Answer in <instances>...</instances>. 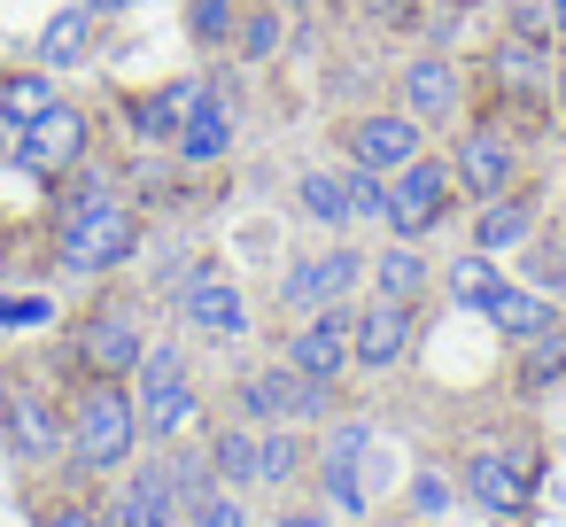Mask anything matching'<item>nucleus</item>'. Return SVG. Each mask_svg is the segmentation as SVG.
I'll return each mask as SVG.
<instances>
[{"label":"nucleus","instance_id":"obj_1","mask_svg":"<svg viewBox=\"0 0 566 527\" xmlns=\"http://www.w3.org/2000/svg\"><path fill=\"white\" fill-rule=\"evenodd\" d=\"M140 442V403H133V380H109V372H86L78 403H71V457L86 473H117Z\"/></svg>","mask_w":566,"mask_h":527},{"label":"nucleus","instance_id":"obj_2","mask_svg":"<svg viewBox=\"0 0 566 527\" xmlns=\"http://www.w3.org/2000/svg\"><path fill=\"white\" fill-rule=\"evenodd\" d=\"M133 241H140V210L94 179L86 202H71V218H63V272H109L133 256Z\"/></svg>","mask_w":566,"mask_h":527},{"label":"nucleus","instance_id":"obj_3","mask_svg":"<svg viewBox=\"0 0 566 527\" xmlns=\"http://www.w3.org/2000/svg\"><path fill=\"white\" fill-rule=\"evenodd\" d=\"M241 419L249 426H272V419H287V426H318V419H334V380H318V372H295L287 357L280 365H264V372H249L241 380Z\"/></svg>","mask_w":566,"mask_h":527},{"label":"nucleus","instance_id":"obj_4","mask_svg":"<svg viewBox=\"0 0 566 527\" xmlns=\"http://www.w3.org/2000/svg\"><path fill=\"white\" fill-rule=\"evenodd\" d=\"M535 473H543V457H535V442H520V434H504V442H481L473 457H465V496L481 504V512H527L535 504Z\"/></svg>","mask_w":566,"mask_h":527},{"label":"nucleus","instance_id":"obj_5","mask_svg":"<svg viewBox=\"0 0 566 527\" xmlns=\"http://www.w3.org/2000/svg\"><path fill=\"white\" fill-rule=\"evenodd\" d=\"M133 403H140V434H156V442H171V434L187 426L195 388H187V349H179V341L140 349V365H133Z\"/></svg>","mask_w":566,"mask_h":527},{"label":"nucleus","instance_id":"obj_6","mask_svg":"<svg viewBox=\"0 0 566 527\" xmlns=\"http://www.w3.org/2000/svg\"><path fill=\"white\" fill-rule=\"evenodd\" d=\"M450 194H458V179H450V164H434V156H411L403 171H388V233L396 241H427L442 218H450Z\"/></svg>","mask_w":566,"mask_h":527},{"label":"nucleus","instance_id":"obj_7","mask_svg":"<svg viewBox=\"0 0 566 527\" xmlns=\"http://www.w3.org/2000/svg\"><path fill=\"white\" fill-rule=\"evenodd\" d=\"M0 411H9V442H17V457L24 465H48V457H63V411H55V396L48 388H32V380H9V396H0Z\"/></svg>","mask_w":566,"mask_h":527},{"label":"nucleus","instance_id":"obj_8","mask_svg":"<svg viewBox=\"0 0 566 527\" xmlns=\"http://www.w3.org/2000/svg\"><path fill=\"white\" fill-rule=\"evenodd\" d=\"M419 148H427V125H419L411 109H380V117H357V125H349V156H357L365 171H380V179L403 171Z\"/></svg>","mask_w":566,"mask_h":527},{"label":"nucleus","instance_id":"obj_9","mask_svg":"<svg viewBox=\"0 0 566 527\" xmlns=\"http://www.w3.org/2000/svg\"><path fill=\"white\" fill-rule=\"evenodd\" d=\"M403 349H411V303L373 295V303L349 318V357H357L365 372H388V365H403Z\"/></svg>","mask_w":566,"mask_h":527},{"label":"nucleus","instance_id":"obj_10","mask_svg":"<svg viewBox=\"0 0 566 527\" xmlns=\"http://www.w3.org/2000/svg\"><path fill=\"white\" fill-rule=\"evenodd\" d=\"M140 326H133V310L125 303H102L86 326H78V357H86V372H109V380H133V365H140Z\"/></svg>","mask_w":566,"mask_h":527},{"label":"nucleus","instance_id":"obj_11","mask_svg":"<svg viewBox=\"0 0 566 527\" xmlns=\"http://www.w3.org/2000/svg\"><path fill=\"white\" fill-rule=\"evenodd\" d=\"M17 156H24L32 171H78V164H86V117H78L71 102H55L48 117H32V125H24Z\"/></svg>","mask_w":566,"mask_h":527},{"label":"nucleus","instance_id":"obj_12","mask_svg":"<svg viewBox=\"0 0 566 527\" xmlns=\"http://www.w3.org/2000/svg\"><path fill=\"white\" fill-rule=\"evenodd\" d=\"M512 171H520V148H512V133H496V125H473V133L458 140V156H450V179L473 187V194H504Z\"/></svg>","mask_w":566,"mask_h":527},{"label":"nucleus","instance_id":"obj_13","mask_svg":"<svg viewBox=\"0 0 566 527\" xmlns=\"http://www.w3.org/2000/svg\"><path fill=\"white\" fill-rule=\"evenodd\" d=\"M287 365L295 372H318V380H342L357 357H349V318L326 303V310H311L295 334H287Z\"/></svg>","mask_w":566,"mask_h":527},{"label":"nucleus","instance_id":"obj_14","mask_svg":"<svg viewBox=\"0 0 566 527\" xmlns=\"http://www.w3.org/2000/svg\"><path fill=\"white\" fill-rule=\"evenodd\" d=\"M357 272H365V256L357 249H326V256H303L295 272H287V310H326L334 295H349L357 287Z\"/></svg>","mask_w":566,"mask_h":527},{"label":"nucleus","instance_id":"obj_15","mask_svg":"<svg viewBox=\"0 0 566 527\" xmlns=\"http://www.w3.org/2000/svg\"><path fill=\"white\" fill-rule=\"evenodd\" d=\"M179 318H187L195 334H218V341H241V334H249V303H241L218 272H195V280L179 287Z\"/></svg>","mask_w":566,"mask_h":527},{"label":"nucleus","instance_id":"obj_16","mask_svg":"<svg viewBox=\"0 0 566 527\" xmlns=\"http://www.w3.org/2000/svg\"><path fill=\"white\" fill-rule=\"evenodd\" d=\"M202 102H210V78H171L164 94H148V102L133 109V133H140L148 148H171V140H179V125H187Z\"/></svg>","mask_w":566,"mask_h":527},{"label":"nucleus","instance_id":"obj_17","mask_svg":"<svg viewBox=\"0 0 566 527\" xmlns=\"http://www.w3.org/2000/svg\"><path fill=\"white\" fill-rule=\"evenodd\" d=\"M403 109H411L419 125H450V117H458V63L411 55V63H403Z\"/></svg>","mask_w":566,"mask_h":527},{"label":"nucleus","instance_id":"obj_18","mask_svg":"<svg viewBox=\"0 0 566 527\" xmlns=\"http://www.w3.org/2000/svg\"><path fill=\"white\" fill-rule=\"evenodd\" d=\"M527 233H535V202H527V194H512V187H504V194H481L473 249H489V256H496V249H520Z\"/></svg>","mask_w":566,"mask_h":527},{"label":"nucleus","instance_id":"obj_19","mask_svg":"<svg viewBox=\"0 0 566 527\" xmlns=\"http://www.w3.org/2000/svg\"><path fill=\"white\" fill-rule=\"evenodd\" d=\"M365 272H373V295H396V303H419V295L434 287V264H427V256H419L411 241L380 249V256H373Z\"/></svg>","mask_w":566,"mask_h":527},{"label":"nucleus","instance_id":"obj_20","mask_svg":"<svg viewBox=\"0 0 566 527\" xmlns=\"http://www.w3.org/2000/svg\"><path fill=\"white\" fill-rule=\"evenodd\" d=\"M473 310H481V318H489L504 341H527V334L551 318V303H543V295H527V287H504V280H496V287H489Z\"/></svg>","mask_w":566,"mask_h":527},{"label":"nucleus","instance_id":"obj_21","mask_svg":"<svg viewBox=\"0 0 566 527\" xmlns=\"http://www.w3.org/2000/svg\"><path fill=\"white\" fill-rule=\"evenodd\" d=\"M365 442H373V426H365V419H342V426L326 434V450H318V473H326V488H334L342 504H357V457H365Z\"/></svg>","mask_w":566,"mask_h":527},{"label":"nucleus","instance_id":"obj_22","mask_svg":"<svg viewBox=\"0 0 566 527\" xmlns=\"http://www.w3.org/2000/svg\"><path fill=\"white\" fill-rule=\"evenodd\" d=\"M63 102V86L48 78V63L40 71H0V125H32V117H48Z\"/></svg>","mask_w":566,"mask_h":527},{"label":"nucleus","instance_id":"obj_23","mask_svg":"<svg viewBox=\"0 0 566 527\" xmlns=\"http://www.w3.org/2000/svg\"><path fill=\"white\" fill-rule=\"evenodd\" d=\"M94 24H102V9H63V17L40 32V63H48V71L86 63V55H94Z\"/></svg>","mask_w":566,"mask_h":527},{"label":"nucleus","instance_id":"obj_24","mask_svg":"<svg viewBox=\"0 0 566 527\" xmlns=\"http://www.w3.org/2000/svg\"><path fill=\"white\" fill-rule=\"evenodd\" d=\"M226 140H233V117H226L218 102H202V109L179 125L171 156H179V164H218V156H226Z\"/></svg>","mask_w":566,"mask_h":527},{"label":"nucleus","instance_id":"obj_25","mask_svg":"<svg viewBox=\"0 0 566 527\" xmlns=\"http://www.w3.org/2000/svg\"><path fill=\"white\" fill-rule=\"evenodd\" d=\"M295 473H303V442H295L287 419H272V426L256 434V481H264V488H287Z\"/></svg>","mask_w":566,"mask_h":527},{"label":"nucleus","instance_id":"obj_26","mask_svg":"<svg viewBox=\"0 0 566 527\" xmlns=\"http://www.w3.org/2000/svg\"><path fill=\"white\" fill-rule=\"evenodd\" d=\"M520 349H527V365H520V380H527V388L566 380V326H558V318H543V326H535Z\"/></svg>","mask_w":566,"mask_h":527},{"label":"nucleus","instance_id":"obj_27","mask_svg":"<svg viewBox=\"0 0 566 527\" xmlns=\"http://www.w3.org/2000/svg\"><path fill=\"white\" fill-rule=\"evenodd\" d=\"M241 9H249V0H187V32H195V48H226V40L241 32Z\"/></svg>","mask_w":566,"mask_h":527},{"label":"nucleus","instance_id":"obj_28","mask_svg":"<svg viewBox=\"0 0 566 527\" xmlns=\"http://www.w3.org/2000/svg\"><path fill=\"white\" fill-rule=\"evenodd\" d=\"M210 473H218V481H256V434H249V426H218Z\"/></svg>","mask_w":566,"mask_h":527},{"label":"nucleus","instance_id":"obj_29","mask_svg":"<svg viewBox=\"0 0 566 527\" xmlns=\"http://www.w3.org/2000/svg\"><path fill=\"white\" fill-rule=\"evenodd\" d=\"M489 78H504L512 94H535V40L520 32V40H496L489 48Z\"/></svg>","mask_w":566,"mask_h":527},{"label":"nucleus","instance_id":"obj_30","mask_svg":"<svg viewBox=\"0 0 566 527\" xmlns=\"http://www.w3.org/2000/svg\"><path fill=\"white\" fill-rule=\"evenodd\" d=\"M295 194H303V210H311L318 225H342V218H349V194H342V179H326V171H303Z\"/></svg>","mask_w":566,"mask_h":527},{"label":"nucleus","instance_id":"obj_31","mask_svg":"<svg viewBox=\"0 0 566 527\" xmlns=\"http://www.w3.org/2000/svg\"><path fill=\"white\" fill-rule=\"evenodd\" d=\"M233 48L264 63V55L280 48V9H241V32H233Z\"/></svg>","mask_w":566,"mask_h":527},{"label":"nucleus","instance_id":"obj_32","mask_svg":"<svg viewBox=\"0 0 566 527\" xmlns=\"http://www.w3.org/2000/svg\"><path fill=\"white\" fill-rule=\"evenodd\" d=\"M342 194H349V218H388V179H380V171L357 164V171L342 179Z\"/></svg>","mask_w":566,"mask_h":527},{"label":"nucleus","instance_id":"obj_33","mask_svg":"<svg viewBox=\"0 0 566 527\" xmlns=\"http://www.w3.org/2000/svg\"><path fill=\"white\" fill-rule=\"evenodd\" d=\"M164 473H171V488H179L187 504H195V496H210V450H179Z\"/></svg>","mask_w":566,"mask_h":527},{"label":"nucleus","instance_id":"obj_34","mask_svg":"<svg viewBox=\"0 0 566 527\" xmlns=\"http://www.w3.org/2000/svg\"><path fill=\"white\" fill-rule=\"evenodd\" d=\"M450 287H458V295H465V303H481V295H489V287H496V272H489V249H473V256H465V264H450Z\"/></svg>","mask_w":566,"mask_h":527},{"label":"nucleus","instance_id":"obj_35","mask_svg":"<svg viewBox=\"0 0 566 527\" xmlns=\"http://www.w3.org/2000/svg\"><path fill=\"white\" fill-rule=\"evenodd\" d=\"M187 527H249V512L233 496H195L187 504Z\"/></svg>","mask_w":566,"mask_h":527},{"label":"nucleus","instance_id":"obj_36","mask_svg":"<svg viewBox=\"0 0 566 527\" xmlns=\"http://www.w3.org/2000/svg\"><path fill=\"white\" fill-rule=\"evenodd\" d=\"M442 504H450V481H442V473H419V481H411V512H419V519H442Z\"/></svg>","mask_w":566,"mask_h":527},{"label":"nucleus","instance_id":"obj_37","mask_svg":"<svg viewBox=\"0 0 566 527\" xmlns=\"http://www.w3.org/2000/svg\"><path fill=\"white\" fill-rule=\"evenodd\" d=\"M365 17H373L380 32H411V24H419V9H411V0H365Z\"/></svg>","mask_w":566,"mask_h":527},{"label":"nucleus","instance_id":"obj_38","mask_svg":"<svg viewBox=\"0 0 566 527\" xmlns=\"http://www.w3.org/2000/svg\"><path fill=\"white\" fill-rule=\"evenodd\" d=\"M40 527H94L86 504H40Z\"/></svg>","mask_w":566,"mask_h":527},{"label":"nucleus","instance_id":"obj_39","mask_svg":"<svg viewBox=\"0 0 566 527\" xmlns=\"http://www.w3.org/2000/svg\"><path fill=\"white\" fill-rule=\"evenodd\" d=\"M280 527H318V512H287V519H280Z\"/></svg>","mask_w":566,"mask_h":527},{"label":"nucleus","instance_id":"obj_40","mask_svg":"<svg viewBox=\"0 0 566 527\" xmlns=\"http://www.w3.org/2000/svg\"><path fill=\"white\" fill-rule=\"evenodd\" d=\"M94 9H102V17H109V9H148V0H94Z\"/></svg>","mask_w":566,"mask_h":527},{"label":"nucleus","instance_id":"obj_41","mask_svg":"<svg viewBox=\"0 0 566 527\" xmlns=\"http://www.w3.org/2000/svg\"><path fill=\"white\" fill-rule=\"evenodd\" d=\"M551 24H558V40H566V0H551Z\"/></svg>","mask_w":566,"mask_h":527},{"label":"nucleus","instance_id":"obj_42","mask_svg":"<svg viewBox=\"0 0 566 527\" xmlns=\"http://www.w3.org/2000/svg\"><path fill=\"white\" fill-rule=\"evenodd\" d=\"M558 109H566V63H558Z\"/></svg>","mask_w":566,"mask_h":527},{"label":"nucleus","instance_id":"obj_43","mask_svg":"<svg viewBox=\"0 0 566 527\" xmlns=\"http://www.w3.org/2000/svg\"><path fill=\"white\" fill-rule=\"evenodd\" d=\"M0 156H9V148H0Z\"/></svg>","mask_w":566,"mask_h":527}]
</instances>
